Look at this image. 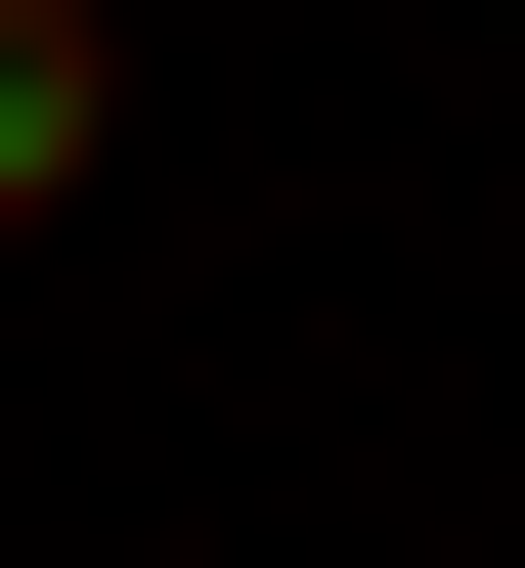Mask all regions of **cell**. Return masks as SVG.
<instances>
[{
  "mask_svg": "<svg viewBox=\"0 0 525 568\" xmlns=\"http://www.w3.org/2000/svg\"><path fill=\"white\" fill-rule=\"evenodd\" d=\"M88 132H132V0H0V219H88Z\"/></svg>",
  "mask_w": 525,
  "mask_h": 568,
  "instance_id": "1",
  "label": "cell"
}]
</instances>
